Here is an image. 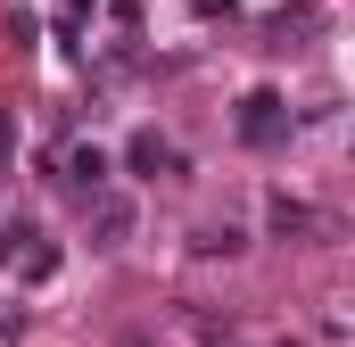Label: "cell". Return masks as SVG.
Returning a JSON list of instances; mask_svg holds the SVG:
<instances>
[{
    "label": "cell",
    "mask_w": 355,
    "mask_h": 347,
    "mask_svg": "<svg viewBox=\"0 0 355 347\" xmlns=\"http://www.w3.org/2000/svg\"><path fill=\"white\" fill-rule=\"evenodd\" d=\"M265 223H272V232H281V240H331V232H339L331 215H314V207H306V198H289V190H272Z\"/></svg>",
    "instance_id": "obj_2"
},
{
    "label": "cell",
    "mask_w": 355,
    "mask_h": 347,
    "mask_svg": "<svg viewBox=\"0 0 355 347\" xmlns=\"http://www.w3.org/2000/svg\"><path fill=\"white\" fill-rule=\"evenodd\" d=\"M83 17H91V0H67V8H58V42H75V33H83Z\"/></svg>",
    "instance_id": "obj_8"
},
{
    "label": "cell",
    "mask_w": 355,
    "mask_h": 347,
    "mask_svg": "<svg viewBox=\"0 0 355 347\" xmlns=\"http://www.w3.org/2000/svg\"><path fill=\"white\" fill-rule=\"evenodd\" d=\"M8 273H17V281H25V289H42V281H50V273H58V240H42V232H25V248H17V257H8Z\"/></svg>",
    "instance_id": "obj_6"
},
{
    "label": "cell",
    "mask_w": 355,
    "mask_h": 347,
    "mask_svg": "<svg viewBox=\"0 0 355 347\" xmlns=\"http://www.w3.org/2000/svg\"><path fill=\"white\" fill-rule=\"evenodd\" d=\"M17 331H25V314H17V306H0V339H17Z\"/></svg>",
    "instance_id": "obj_11"
},
{
    "label": "cell",
    "mask_w": 355,
    "mask_h": 347,
    "mask_svg": "<svg viewBox=\"0 0 355 347\" xmlns=\"http://www.w3.org/2000/svg\"><path fill=\"white\" fill-rule=\"evenodd\" d=\"M8 158H17V124H8V108H0V174H8Z\"/></svg>",
    "instance_id": "obj_10"
},
{
    "label": "cell",
    "mask_w": 355,
    "mask_h": 347,
    "mask_svg": "<svg viewBox=\"0 0 355 347\" xmlns=\"http://www.w3.org/2000/svg\"><path fill=\"white\" fill-rule=\"evenodd\" d=\"M58 182H67L75 198H91V190H107V149H99V141H75V149L58 158Z\"/></svg>",
    "instance_id": "obj_3"
},
{
    "label": "cell",
    "mask_w": 355,
    "mask_h": 347,
    "mask_svg": "<svg viewBox=\"0 0 355 347\" xmlns=\"http://www.w3.org/2000/svg\"><path fill=\"white\" fill-rule=\"evenodd\" d=\"M91 248H124V232H132V198H107V190H91Z\"/></svg>",
    "instance_id": "obj_5"
},
{
    "label": "cell",
    "mask_w": 355,
    "mask_h": 347,
    "mask_svg": "<svg viewBox=\"0 0 355 347\" xmlns=\"http://www.w3.org/2000/svg\"><path fill=\"white\" fill-rule=\"evenodd\" d=\"M25 232H33V223H0V273H8V257H17V248H25Z\"/></svg>",
    "instance_id": "obj_9"
},
{
    "label": "cell",
    "mask_w": 355,
    "mask_h": 347,
    "mask_svg": "<svg viewBox=\"0 0 355 347\" xmlns=\"http://www.w3.org/2000/svg\"><path fill=\"white\" fill-rule=\"evenodd\" d=\"M190 248H198V257H240V248H248V232H240V223H198V232H190Z\"/></svg>",
    "instance_id": "obj_7"
},
{
    "label": "cell",
    "mask_w": 355,
    "mask_h": 347,
    "mask_svg": "<svg viewBox=\"0 0 355 347\" xmlns=\"http://www.w3.org/2000/svg\"><path fill=\"white\" fill-rule=\"evenodd\" d=\"M116 347H149V339H141V331H124V339H116Z\"/></svg>",
    "instance_id": "obj_12"
},
{
    "label": "cell",
    "mask_w": 355,
    "mask_h": 347,
    "mask_svg": "<svg viewBox=\"0 0 355 347\" xmlns=\"http://www.w3.org/2000/svg\"><path fill=\"white\" fill-rule=\"evenodd\" d=\"M124 166L141 174V182H157V174H182V149L166 133H132V141H124Z\"/></svg>",
    "instance_id": "obj_4"
},
{
    "label": "cell",
    "mask_w": 355,
    "mask_h": 347,
    "mask_svg": "<svg viewBox=\"0 0 355 347\" xmlns=\"http://www.w3.org/2000/svg\"><path fill=\"white\" fill-rule=\"evenodd\" d=\"M240 141H248V149L289 141V99H281V91H248V99H240Z\"/></svg>",
    "instance_id": "obj_1"
}]
</instances>
